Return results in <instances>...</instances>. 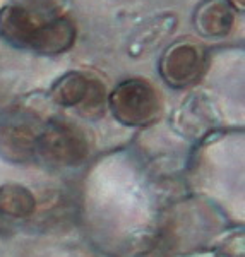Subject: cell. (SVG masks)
I'll return each instance as SVG.
<instances>
[{
	"instance_id": "cell-5",
	"label": "cell",
	"mask_w": 245,
	"mask_h": 257,
	"mask_svg": "<svg viewBox=\"0 0 245 257\" xmlns=\"http://www.w3.org/2000/svg\"><path fill=\"white\" fill-rule=\"evenodd\" d=\"M177 24L178 16L175 12L167 11L151 16L131 35L127 41V53L132 59H141L143 55L153 52L165 40L170 38V35L177 30Z\"/></svg>"
},
{
	"instance_id": "cell-11",
	"label": "cell",
	"mask_w": 245,
	"mask_h": 257,
	"mask_svg": "<svg viewBox=\"0 0 245 257\" xmlns=\"http://www.w3.org/2000/svg\"><path fill=\"white\" fill-rule=\"evenodd\" d=\"M19 6L28 9L40 19H50L60 16L67 0H18Z\"/></svg>"
},
{
	"instance_id": "cell-7",
	"label": "cell",
	"mask_w": 245,
	"mask_h": 257,
	"mask_svg": "<svg viewBox=\"0 0 245 257\" xmlns=\"http://www.w3.org/2000/svg\"><path fill=\"white\" fill-rule=\"evenodd\" d=\"M41 21L45 19L36 18L18 2L7 4L0 9V38L11 47L30 50L31 40Z\"/></svg>"
},
{
	"instance_id": "cell-4",
	"label": "cell",
	"mask_w": 245,
	"mask_h": 257,
	"mask_svg": "<svg viewBox=\"0 0 245 257\" xmlns=\"http://www.w3.org/2000/svg\"><path fill=\"white\" fill-rule=\"evenodd\" d=\"M77 26L72 18L65 14L45 19L40 23L38 30L31 40L30 50L40 55L55 57L69 52L76 45Z\"/></svg>"
},
{
	"instance_id": "cell-3",
	"label": "cell",
	"mask_w": 245,
	"mask_h": 257,
	"mask_svg": "<svg viewBox=\"0 0 245 257\" xmlns=\"http://www.w3.org/2000/svg\"><path fill=\"white\" fill-rule=\"evenodd\" d=\"M207 52L197 40L184 36L165 48L158 62L161 79L175 89L197 84L206 72Z\"/></svg>"
},
{
	"instance_id": "cell-9",
	"label": "cell",
	"mask_w": 245,
	"mask_h": 257,
	"mask_svg": "<svg viewBox=\"0 0 245 257\" xmlns=\"http://www.w3.org/2000/svg\"><path fill=\"white\" fill-rule=\"evenodd\" d=\"M91 81H93V76H89V74L70 70V72L64 74L60 79H57L55 84L52 86V91H50L52 101L59 106H64V108L77 110L88 96Z\"/></svg>"
},
{
	"instance_id": "cell-6",
	"label": "cell",
	"mask_w": 245,
	"mask_h": 257,
	"mask_svg": "<svg viewBox=\"0 0 245 257\" xmlns=\"http://www.w3.org/2000/svg\"><path fill=\"white\" fill-rule=\"evenodd\" d=\"M236 11L228 0H201L196 6L192 24L202 38H225L231 33Z\"/></svg>"
},
{
	"instance_id": "cell-10",
	"label": "cell",
	"mask_w": 245,
	"mask_h": 257,
	"mask_svg": "<svg viewBox=\"0 0 245 257\" xmlns=\"http://www.w3.org/2000/svg\"><path fill=\"white\" fill-rule=\"evenodd\" d=\"M35 196L19 184H4L0 187V214L9 218H28L35 213Z\"/></svg>"
},
{
	"instance_id": "cell-2",
	"label": "cell",
	"mask_w": 245,
	"mask_h": 257,
	"mask_svg": "<svg viewBox=\"0 0 245 257\" xmlns=\"http://www.w3.org/2000/svg\"><path fill=\"white\" fill-rule=\"evenodd\" d=\"M36 155L52 167H77L89 155L84 131L65 120H52L40 131Z\"/></svg>"
},
{
	"instance_id": "cell-12",
	"label": "cell",
	"mask_w": 245,
	"mask_h": 257,
	"mask_svg": "<svg viewBox=\"0 0 245 257\" xmlns=\"http://www.w3.org/2000/svg\"><path fill=\"white\" fill-rule=\"evenodd\" d=\"M231 4V7L236 11V12H243L245 9V0H228Z\"/></svg>"
},
{
	"instance_id": "cell-1",
	"label": "cell",
	"mask_w": 245,
	"mask_h": 257,
	"mask_svg": "<svg viewBox=\"0 0 245 257\" xmlns=\"http://www.w3.org/2000/svg\"><path fill=\"white\" fill-rule=\"evenodd\" d=\"M108 106L115 120L126 127L151 125L163 111L158 89L141 77H131L117 84L108 96Z\"/></svg>"
},
{
	"instance_id": "cell-8",
	"label": "cell",
	"mask_w": 245,
	"mask_h": 257,
	"mask_svg": "<svg viewBox=\"0 0 245 257\" xmlns=\"http://www.w3.org/2000/svg\"><path fill=\"white\" fill-rule=\"evenodd\" d=\"M40 131L26 122H6L0 125V156L14 163H24L36 155Z\"/></svg>"
}]
</instances>
